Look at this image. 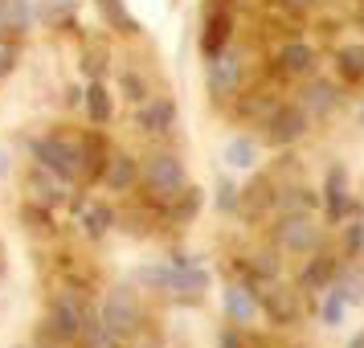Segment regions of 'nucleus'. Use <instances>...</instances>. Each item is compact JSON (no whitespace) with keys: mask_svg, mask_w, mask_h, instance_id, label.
I'll list each match as a JSON object with an SVG mask.
<instances>
[{"mask_svg":"<svg viewBox=\"0 0 364 348\" xmlns=\"http://www.w3.org/2000/svg\"><path fill=\"white\" fill-rule=\"evenodd\" d=\"M139 279L144 283H156V287H164V291H184V295H193L197 287H205V270L193 266L188 258H168L164 266H148V270H139Z\"/></svg>","mask_w":364,"mask_h":348,"instance_id":"nucleus-1","label":"nucleus"},{"mask_svg":"<svg viewBox=\"0 0 364 348\" xmlns=\"http://www.w3.org/2000/svg\"><path fill=\"white\" fill-rule=\"evenodd\" d=\"M33 156H37L46 168H53L58 176L78 172V148H70V144H62V139H37V144H33Z\"/></svg>","mask_w":364,"mask_h":348,"instance_id":"nucleus-2","label":"nucleus"},{"mask_svg":"<svg viewBox=\"0 0 364 348\" xmlns=\"http://www.w3.org/2000/svg\"><path fill=\"white\" fill-rule=\"evenodd\" d=\"M148 184L156 189V193H172V189H181L184 184L181 164H176L172 156H156V160L148 164Z\"/></svg>","mask_w":364,"mask_h":348,"instance_id":"nucleus-3","label":"nucleus"},{"mask_svg":"<svg viewBox=\"0 0 364 348\" xmlns=\"http://www.w3.org/2000/svg\"><path fill=\"white\" fill-rule=\"evenodd\" d=\"M135 320H139V315H135V307H132V299H127V295H115L107 307H102V324L115 332V336H123Z\"/></svg>","mask_w":364,"mask_h":348,"instance_id":"nucleus-4","label":"nucleus"},{"mask_svg":"<svg viewBox=\"0 0 364 348\" xmlns=\"http://www.w3.org/2000/svg\"><path fill=\"white\" fill-rule=\"evenodd\" d=\"M0 29L9 33H25L29 29V4L25 0H0Z\"/></svg>","mask_w":364,"mask_h":348,"instance_id":"nucleus-5","label":"nucleus"},{"mask_svg":"<svg viewBox=\"0 0 364 348\" xmlns=\"http://www.w3.org/2000/svg\"><path fill=\"white\" fill-rule=\"evenodd\" d=\"M270 127H274L270 139H274V144H287V139H295V135L303 132V111H279Z\"/></svg>","mask_w":364,"mask_h":348,"instance_id":"nucleus-6","label":"nucleus"},{"mask_svg":"<svg viewBox=\"0 0 364 348\" xmlns=\"http://www.w3.org/2000/svg\"><path fill=\"white\" fill-rule=\"evenodd\" d=\"M225 312H230L237 324L258 312V303H254V295H250V287H230V295H225Z\"/></svg>","mask_w":364,"mask_h":348,"instance_id":"nucleus-7","label":"nucleus"},{"mask_svg":"<svg viewBox=\"0 0 364 348\" xmlns=\"http://www.w3.org/2000/svg\"><path fill=\"white\" fill-rule=\"evenodd\" d=\"M172 115H176L172 102H151V107L139 111V123H144L148 132H168V127H172Z\"/></svg>","mask_w":364,"mask_h":348,"instance_id":"nucleus-8","label":"nucleus"},{"mask_svg":"<svg viewBox=\"0 0 364 348\" xmlns=\"http://www.w3.org/2000/svg\"><path fill=\"white\" fill-rule=\"evenodd\" d=\"M328 209H331V217H340L348 209V201H344V168H331L328 172Z\"/></svg>","mask_w":364,"mask_h":348,"instance_id":"nucleus-9","label":"nucleus"},{"mask_svg":"<svg viewBox=\"0 0 364 348\" xmlns=\"http://www.w3.org/2000/svg\"><path fill=\"white\" fill-rule=\"evenodd\" d=\"M78 320H82V315H78V303L62 299V303H58V312H53V324H58V332H62V336L82 332V324H78Z\"/></svg>","mask_w":364,"mask_h":348,"instance_id":"nucleus-10","label":"nucleus"},{"mask_svg":"<svg viewBox=\"0 0 364 348\" xmlns=\"http://www.w3.org/2000/svg\"><path fill=\"white\" fill-rule=\"evenodd\" d=\"M237 74H242L237 58H233V53H217V62H213V86H217V90H225Z\"/></svg>","mask_w":364,"mask_h":348,"instance_id":"nucleus-11","label":"nucleus"},{"mask_svg":"<svg viewBox=\"0 0 364 348\" xmlns=\"http://www.w3.org/2000/svg\"><path fill=\"white\" fill-rule=\"evenodd\" d=\"M254 156H258V152H254V144H250L246 135H242V139H233L230 148H225V160H230L233 168H250V164H254Z\"/></svg>","mask_w":364,"mask_h":348,"instance_id":"nucleus-12","label":"nucleus"},{"mask_svg":"<svg viewBox=\"0 0 364 348\" xmlns=\"http://www.w3.org/2000/svg\"><path fill=\"white\" fill-rule=\"evenodd\" d=\"M287 226H291V230H287V242H291V246L295 250H315L319 246V238H315V230H307V221H287Z\"/></svg>","mask_w":364,"mask_h":348,"instance_id":"nucleus-13","label":"nucleus"},{"mask_svg":"<svg viewBox=\"0 0 364 348\" xmlns=\"http://www.w3.org/2000/svg\"><path fill=\"white\" fill-rule=\"evenodd\" d=\"M282 66L291 70V74L311 70V50H307V46H287V50H282Z\"/></svg>","mask_w":364,"mask_h":348,"instance_id":"nucleus-14","label":"nucleus"},{"mask_svg":"<svg viewBox=\"0 0 364 348\" xmlns=\"http://www.w3.org/2000/svg\"><path fill=\"white\" fill-rule=\"evenodd\" d=\"M340 70H344L348 78H360V74H364V46L340 53Z\"/></svg>","mask_w":364,"mask_h":348,"instance_id":"nucleus-15","label":"nucleus"},{"mask_svg":"<svg viewBox=\"0 0 364 348\" xmlns=\"http://www.w3.org/2000/svg\"><path fill=\"white\" fill-rule=\"evenodd\" d=\"M225 29H230V21H225V17H213V21H209V33H205V50H209V53L221 50V41H225Z\"/></svg>","mask_w":364,"mask_h":348,"instance_id":"nucleus-16","label":"nucleus"},{"mask_svg":"<svg viewBox=\"0 0 364 348\" xmlns=\"http://www.w3.org/2000/svg\"><path fill=\"white\" fill-rule=\"evenodd\" d=\"M344 307H348V295L340 291V287H331V299H328V307H323V320H328V324H340Z\"/></svg>","mask_w":364,"mask_h":348,"instance_id":"nucleus-17","label":"nucleus"},{"mask_svg":"<svg viewBox=\"0 0 364 348\" xmlns=\"http://www.w3.org/2000/svg\"><path fill=\"white\" fill-rule=\"evenodd\" d=\"M90 115L99 119V123L111 115V102H107V90H102V86H95V90H90Z\"/></svg>","mask_w":364,"mask_h":348,"instance_id":"nucleus-18","label":"nucleus"},{"mask_svg":"<svg viewBox=\"0 0 364 348\" xmlns=\"http://www.w3.org/2000/svg\"><path fill=\"white\" fill-rule=\"evenodd\" d=\"M111 181H115V184H127V181H132V164H127L123 156L115 160V172H111Z\"/></svg>","mask_w":364,"mask_h":348,"instance_id":"nucleus-19","label":"nucleus"},{"mask_svg":"<svg viewBox=\"0 0 364 348\" xmlns=\"http://www.w3.org/2000/svg\"><path fill=\"white\" fill-rule=\"evenodd\" d=\"M311 107H319V111L331 107V86H315V90H311Z\"/></svg>","mask_w":364,"mask_h":348,"instance_id":"nucleus-20","label":"nucleus"},{"mask_svg":"<svg viewBox=\"0 0 364 348\" xmlns=\"http://www.w3.org/2000/svg\"><path fill=\"white\" fill-rule=\"evenodd\" d=\"M328 275H331V263H315L311 270H307V283H311V287H315V283H323V279H328Z\"/></svg>","mask_w":364,"mask_h":348,"instance_id":"nucleus-21","label":"nucleus"},{"mask_svg":"<svg viewBox=\"0 0 364 348\" xmlns=\"http://www.w3.org/2000/svg\"><path fill=\"white\" fill-rule=\"evenodd\" d=\"M90 221V233H102V226H111V213H102V209H95V213L86 217Z\"/></svg>","mask_w":364,"mask_h":348,"instance_id":"nucleus-22","label":"nucleus"},{"mask_svg":"<svg viewBox=\"0 0 364 348\" xmlns=\"http://www.w3.org/2000/svg\"><path fill=\"white\" fill-rule=\"evenodd\" d=\"M107 9H111V17H115L119 25H123V29H127V25H132V21H127V13H123V9H119V0H102V13H107Z\"/></svg>","mask_w":364,"mask_h":348,"instance_id":"nucleus-23","label":"nucleus"},{"mask_svg":"<svg viewBox=\"0 0 364 348\" xmlns=\"http://www.w3.org/2000/svg\"><path fill=\"white\" fill-rule=\"evenodd\" d=\"M13 58H17V53L9 50V46H0V74H9V70H13Z\"/></svg>","mask_w":364,"mask_h":348,"instance_id":"nucleus-24","label":"nucleus"},{"mask_svg":"<svg viewBox=\"0 0 364 348\" xmlns=\"http://www.w3.org/2000/svg\"><path fill=\"white\" fill-rule=\"evenodd\" d=\"M221 348H237V340H233V336H225V340H221Z\"/></svg>","mask_w":364,"mask_h":348,"instance_id":"nucleus-25","label":"nucleus"},{"mask_svg":"<svg viewBox=\"0 0 364 348\" xmlns=\"http://www.w3.org/2000/svg\"><path fill=\"white\" fill-rule=\"evenodd\" d=\"M291 4H311V0H291Z\"/></svg>","mask_w":364,"mask_h":348,"instance_id":"nucleus-26","label":"nucleus"},{"mask_svg":"<svg viewBox=\"0 0 364 348\" xmlns=\"http://www.w3.org/2000/svg\"><path fill=\"white\" fill-rule=\"evenodd\" d=\"M0 172H4V160H0Z\"/></svg>","mask_w":364,"mask_h":348,"instance_id":"nucleus-27","label":"nucleus"}]
</instances>
